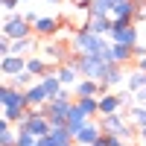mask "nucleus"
Here are the masks:
<instances>
[{
	"mask_svg": "<svg viewBox=\"0 0 146 146\" xmlns=\"http://www.w3.org/2000/svg\"><path fill=\"white\" fill-rule=\"evenodd\" d=\"M105 44H108L105 35H96V32H91V29L82 27V29L70 38V50L76 53V56H91V53H102Z\"/></svg>",
	"mask_w": 146,
	"mask_h": 146,
	"instance_id": "obj_1",
	"label": "nucleus"
},
{
	"mask_svg": "<svg viewBox=\"0 0 146 146\" xmlns=\"http://www.w3.org/2000/svg\"><path fill=\"white\" fill-rule=\"evenodd\" d=\"M100 126H102V131H111V135H117V137H126V140H131L135 137V123L123 114V111H117V114H105V117H100Z\"/></svg>",
	"mask_w": 146,
	"mask_h": 146,
	"instance_id": "obj_2",
	"label": "nucleus"
},
{
	"mask_svg": "<svg viewBox=\"0 0 146 146\" xmlns=\"http://www.w3.org/2000/svg\"><path fill=\"white\" fill-rule=\"evenodd\" d=\"M73 62H76V67H79V73H82V76L96 79V82H102L105 70H108V62H105L100 53H91V56H76Z\"/></svg>",
	"mask_w": 146,
	"mask_h": 146,
	"instance_id": "obj_3",
	"label": "nucleus"
},
{
	"mask_svg": "<svg viewBox=\"0 0 146 146\" xmlns=\"http://www.w3.org/2000/svg\"><path fill=\"white\" fill-rule=\"evenodd\" d=\"M3 35L12 38V41H18V38H29L35 32H32V23H29L27 15H6L3 18Z\"/></svg>",
	"mask_w": 146,
	"mask_h": 146,
	"instance_id": "obj_4",
	"label": "nucleus"
},
{
	"mask_svg": "<svg viewBox=\"0 0 146 146\" xmlns=\"http://www.w3.org/2000/svg\"><path fill=\"white\" fill-rule=\"evenodd\" d=\"M70 111H73V100H62V96H56V100H50L44 105V114L53 126H67Z\"/></svg>",
	"mask_w": 146,
	"mask_h": 146,
	"instance_id": "obj_5",
	"label": "nucleus"
},
{
	"mask_svg": "<svg viewBox=\"0 0 146 146\" xmlns=\"http://www.w3.org/2000/svg\"><path fill=\"white\" fill-rule=\"evenodd\" d=\"M0 105H3V111H6V108H29L27 91L18 88L15 82H6L3 91H0Z\"/></svg>",
	"mask_w": 146,
	"mask_h": 146,
	"instance_id": "obj_6",
	"label": "nucleus"
},
{
	"mask_svg": "<svg viewBox=\"0 0 146 146\" xmlns=\"http://www.w3.org/2000/svg\"><path fill=\"white\" fill-rule=\"evenodd\" d=\"M137 6L140 0H120V3L111 6V18L117 27H126V23H135L137 21Z\"/></svg>",
	"mask_w": 146,
	"mask_h": 146,
	"instance_id": "obj_7",
	"label": "nucleus"
},
{
	"mask_svg": "<svg viewBox=\"0 0 146 146\" xmlns=\"http://www.w3.org/2000/svg\"><path fill=\"white\" fill-rule=\"evenodd\" d=\"M62 29V21L53 18V15H38L32 21V32L35 38H56V32Z\"/></svg>",
	"mask_w": 146,
	"mask_h": 146,
	"instance_id": "obj_8",
	"label": "nucleus"
},
{
	"mask_svg": "<svg viewBox=\"0 0 146 146\" xmlns=\"http://www.w3.org/2000/svg\"><path fill=\"white\" fill-rule=\"evenodd\" d=\"M108 38H111L114 44H129V47H137V44H140V41H137V38H140V35H137V21H135V23H126V27H117V23H114Z\"/></svg>",
	"mask_w": 146,
	"mask_h": 146,
	"instance_id": "obj_9",
	"label": "nucleus"
},
{
	"mask_svg": "<svg viewBox=\"0 0 146 146\" xmlns=\"http://www.w3.org/2000/svg\"><path fill=\"white\" fill-rule=\"evenodd\" d=\"M0 70H3V76L6 79H15L18 73L27 70V56H18V53H9L0 58Z\"/></svg>",
	"mask_w": 146,
	"mask_h": 146,
	"instance_id": "obj_10",
	"label": "nucleus"
},
{
	"mask_svg": "<svg viewBox=\"0 0 146 146\" xmlns=\"http://www.w3.org/2000/svg\"><path fill=\"white\" fill-rule=\"evenodd\" d=\"M123 105H126L123 94H114V91H108V94H102V96H100V117L123 111Z\"/></svg>",
	"mask_w": 146,
	"mask_h": 146,
	"instance_id": "obj_11",
	"label": "nucleus"
},
{
	"mask_svg": "<svg viewBox=\"0 0 146 146\" xmlns=\"http://www.w3.org/2000/svg\"><path fill=\"white\" fill-rule=\"evenodd\" d=\"M100 135H102V126H100V123H94V120H88V123H85V126L76 131V135H73V140H76L79 146H91Z\"/></svg>",
	"mask_w": 146,
	"mask_h": 146,
	"instance_id": "obj_12",
	"label": "nucleus"
},
{
	"mask_svg": "<svg viewBox=\"0 0 146 146\" xmlns=\"http://www.w3.org/2000/svg\"><path fill=\"white\" fill-rule=\"evenodd\" d=\"M56 70V76L62 79V85H67V88H73L79 79H82V73H79V67H76V62H62L58 67H53Z\"/></svg>",
	"mask_w": 146,
	"mask_h": 146,
	"instance_id": "obj_13",
	"label": "nucleus"
},
{
	"mask_svg": "<svg viewBox=\"0 0 146 146\" xmlns=\"http://www.w3.org/2000/svg\"><path fill=\"white\" fill-rule=\"evenodd\" d=\"M117 85H126V73H123V64H108L105 76H102V91H114Z\"/></svg>",
	"mask_w": 146,
	"mask_h": 146,
	"instance_id": "obj_14",
	"label": "nucleus"
},
{
	"mask_svg": "<svg viewBox=\"0 0 146 146\" xmlns=\"http://www.w3.org/2000/svg\"><path fill=\"white\" fill-rule=\"evenodd\" d=\"M73 102H76V108H79L85 117H91V120L100 114V96H76Z\"/></svg>",
	"mask_w": 146,
	"mask_h": 146,
	"instance_id": "obj_15",
	"label": "nucleus"
},
{
	"mask_svg": "<svg viewBox=\"0 0 146 146\" xmlns=\"http://www.w3.org/2000/svg\"><path fill=\"white\" fill-rule=\"evenodd\" d=\"M111 58H114V64H129V62H135V47H129V44H114V41H111Z\"/></svg>",
	"mask_w": 146,
	"mask_h": 146,
	"instance_id": "obj_16",
	"label": "nucleus"
},
{
	"mask_svg": "<svg viewBox=\"0 0 146 146\" xmlns=\"http://www.w3.org/2000/svg\"><path fill=\"white\" fill-rule=\"evenodd\" d=\"M111 27H114V18H91L88 15V27L85 29H91L96 35H111Z\"/></svg>",
	"mask_w": 146,
	"mask_h": 146,
	"instance_id": "obj_17",
	"label": "nucleus"
},
{
	"mask_svg": "<svg viewBox=\"0 0 146 146\" xmlns=\"http://www.w3.org/2000/svg\"><path fill=\"white\" fill-rule=\"evenodd\" d=\"M126 88H129L131 94L140 91V88H146V70H140V67L129 70V73H126Z\"/></svg>",
	"mask_w": 146,
	"mask_h": 146,
	"instance_id": "obj_18",
	"label": "nucleus"
},
{
	"mask_svg": "<svg viewBox=\"0 0 146 146\" xmlns=\"http://www.w3.org/2000/svg\"><path fill=\"white\" fill-rule=\"evenodd\" d=\"M27 100H29V108H44L47 105V94L41 88V82H35L32 88H27Z\"/></svg>",
	"mask_w": 146,
	"mask_h": 146,
	"instance_id": "obj_19",
	"label": "nucleus"
},
{
	"mask_svg": "<svg viewBox=\"0 0 146 146\" xmlns=\"http://www.w3.org/2000/svg\"><path fill=\"white\" fill-rule=\"evenodd\" d=\"M15 140H18V131L12 129V120L0 117V146H15Z\"/></svg>",
	"mask_w": 146,
	"mask_h": 146,
	"instance_id": "obj_20",
	"label": "nucleus"
},
{
	"mask_svg": "<svg viewBox=\"0 0 146 146\" xmlns=\"http://www.w3.org/2000/svg\"><path fill=\"white\" fill-rule=\"evenodd\" d=\"M27 70L35 73V76H44V73H50V62H44L41 56H27Z\"/></svg>",
	"mask_w": 146,
	"mask_h": 146,
	"instance_id": "obj_21",
	"label": "nucleus"
},
{
	"mask_svg": "<svg viewBox=\"0 0 146 146\" xmlns=\"http://www.w3.org/2000/svg\"><path fill=\"white\" fill-rule=\"evenodd\" d=\"M88 120L91 117H85L82 111H79V108H76V102H73V111H70V120H67V126H70V131H73V135H76V131L85 126V123H88Z\"/></svg>",
	"mask_w": 146,
	"mask_h": 146,
	"instance_id": "obj_22",
	"label": "nucleus"
},
{
	"mask_svg": "<svg viewBox=\"0 0 146 146\" xmlns=\"http://www.w3.org/2000/svg\"><path fill=\"white\" fill-rule=\"evenodd\" d=\"M88 12H91V18H111V3L108 0H94Z\"/></svg>",
	"mask_w": 146,
	"mask_h": 146,
	"instance_id": "obj_23",
	"label": "nucleus"
},
{
	"mask_svg": "<svg viewBox=\"0 0 146 146\" xmlns=\"http://www.w3.org/2000/svg\"><path fill=\"white\" fill-rule=\"evenodd\" d=\"M129 120H131L137 129H146V105H135V108L129 111Z\"/></svg>",
	"mask_w": 146,
	"mask_h": 146,
	"instance_id": "obj_24",
	"label": "nucleus"
},
{
	"mask_svg": "<svg viewBox=\"0 0 146 146\" xmlns=\"http://www.w3.org/2000/svg\"><path fill=\"white\" fill-rule=\"evenodd\" d=\"M12 82H15L18 88H23V91H27V88H32V85L38 82V76H35V73H29V70H23V73H18V76L12 79Z\"/></svg>",
	"mask_w": 146,
	"mask_h": 146,
	"instance_id": "obj_25",
	"label": "nucleus"
},
{
	"mask_svg": "<svg viewBox=\"0 0 146 146\" xmlns=\"http://www.w3.org/2000/svg\"><path fill=\"white\" fill-rule=\"evenodd\" d=\"M44 56H50V58H56V62H62V58H64V47L56 44V41H44Z\"/></svg>",
	"mask_w": 146,
	"mask_h": 146,
	"instance_id": "obj_26",
	"label": "nucleus"
},
{
	"mask_svg": "<svg viewBox=\"0 0 146 146\" xmlns=\"http://www.w3.org/2000/svg\"><path fill=\"white\" fill-rule=\"evenodd\" d=\"M105 143H108V146H131V140L117 137V135H111V131H105Z\"/></svg>",
	"mask_w": 146,
	"mask_h": 146,
	"instance_id": "obj_27",
	"label": "nucleus"
},
{
	"mask_svg": "<svg viewBox=\"0 0 146 146\" xmlns=\"http://www.w3.org/2000/svg\"><path fill=\"white\" fill-rule=\"evenodd\" d=\"M18 3H21V0H0V6H3V15H12Z\"/></svg>",
	"mask_w": 146,
	"mask_h": 146,
	"instance_id": "obj_28",
	"label": "nucleus"
},
{
	"mask_svg": "<svg viewBox=\"0 0 146 146\" xmlns=\"http://www.w3.org/2000/svg\"><path fill=\"white\" fill-rule=\"evenodd\" d=\"M135 105H146V88L135 91Z\"/></svg>",
	"mask_w": 146,
	"mask_h": 146,
	"instance_id": "obj_29",
	"label": "nucleus"
},
{
	"mask_svg": "<svg viewBox=\"0 0 146 146\" xmlns=\"http://www.w3.org/2000/svg\"><path fill=\"white\" fill-rule=\"evenodd\" d=\"M38 143H41V146H58V143L53 140V135H44V137H38Z\"/></svg>",
	"mask_w": 146,
	"mask_h": 146,
	"instance_id": "obj_30",
	"label": "nucleus"
},
{
	"mask_svg": "<svg viewBox=\"0 0 146 146\" xmlns=\"http://www.w3.org/2000/svg\"><path fill=\"white\" fill-rule=\"evenodd\" d=\"M137 21H146V0H140V6H137Z\"/></svg>",
	"mask_w": 146,
	"mask_h": 146,
	"instance_id": "obj_31",
	"label": "nucleus"
},
{
	"mask_svg": "<svg viewBox=\"0 0 146 146\" xmlns=\"http://www.w3.org/2000/svg\"><path fill=\"white\" fill-rule=\"evenodd\" d=\"M91 146H108V143H105V131H102V135H100V137H96V140H94Z\"/></svg>",
	"mask_w": 146,
	"mask_h": 146,
	"instance_id": "obj_32",
	"label": "nucleus"
},
{
	"mask_svg": "<svg viewBox=\"0 0 146 146\" xmlns=\"http://www.w3.org/2000/svg\"><path fill=\"white\" fill-rule=\"evenodd\" d=\"M137 67H140V70H146V56H140V58H137Z\"/></svg>",
	"mask_w": 146,
	"mask_h": 146,
	"instance_id": "obj_33",
	"label": "nucleus"
},
{
	"mask_svg": "<svg viewBox=\"0 0 146 146\" xmlns=\"http://www.w3.org/2000/svg\"><path fill=\"white\" fill-rule=\"evenodd\" d=\"M137 140H140V143L146 140V129H137Z\"/></svg>",
	"mask_w": 146,
	"mask_h": 146,
	"instance_id": "obj_34",
	"label": "nucleus"
},
{
	"mask_svg": "<svg viewBox=\"0 0 146 146\" xmlns=\"http://www.w3.org/2000/svg\"><path fill=\"white\" fill-rule=\"evenodd\" d=\"M47 3H62V0H47Z\"/></svg>",
	"mask_w": 146,
	"mask_h": 146,
	"instance_id": "obj_35",
	"label": "nucleus"
},
{
	"mask_svg": "<svg viewBox=\"0 0 146 146\" xmlns=\"http://www.w3.org/2000/svg\"><path fill=\"white\" fill-rule=\"evenodd\" d=\"M108 3H111V6H114V3H120V0H108Z\"/></svg>",
	"mask_w": 146,
	"mask_h": 146,
	"instance_id": "obj_36",
	"label": "nucleus"
},
{
	"mask_svg": "<svg viewBox=\"0 0 146 146\" xmlns=\"http://www.w3.org/2000/svg\"><path fill=\"white\" fill-rule=\"evenodd\" d=\"M140 146H146V140H143V143H140Z\"/></svg>",
	"mask_w": 146,
	"mask_h": 146,
	"instance_id": "obj_37",
	"label": "nucleus"
},
{
	"mask_svg": "<svg viewBox=\"0 0 146 146\" xmlns=\"http://www.w3.org/2000/svg\"><path fill=\"white\" fill-rule=\"evenodd\" d=\"M35 146H41V143H35Z\"/></svg>",
	"mask_w": 146,
	"mask_h": 146,
	"instance_id": "obj_38",
	"label": "nucleus"
},
{
	"mask_svg": "<svg viewBox=\"0 0 146 146\" xmlns=\"http://www.w3.org/2000/svg\"><path fill=\"white\" fill-rule=\"evenodd\" d=\"M21 3H23V0H21Z\"/></svg>",
	"mask_w": 146,
	"mask_h": 146,
	"instance_id": "obj_39",
	"label": "nucleus"
}]
</instances>
